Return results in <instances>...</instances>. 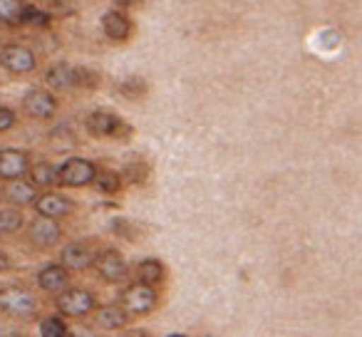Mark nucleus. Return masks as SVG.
Wrapping results in <instances>:
<instances>
[{
  "instance_id": "nucleus-3",
  "label": "nucleus",
  "mask_w": 362,
  "mask_h": 337,
  "mask_svg": "<svg viewBox=\"0 0 362 337\" xmlns=\"http://www.w3.org/2000/svg\"><path fill=\"white\" fill-rule=\"evenodd\" d=\"M92 268L97 271L100 280L112 283V285H124L127 278H129V263L117 248H105V251L97 253Z\"/></svg>"
},
{
  "instance_id": "nucleus-2",
  "label": "nucleus",
  "mask_w": 362,
  "mask_h": 337,
  "mask_svg": "<svg viewBox=\"0 0 362 337\" xmlns=\"http://www.w3.org/2000/svg\"><path fill=\"white\" fill-rule=\"evenodd\" d=\"M97 166L95 161L85 159V156H70L57 166V187L65 189H80L95 184Z\"/></svg>"
},
{
  "instance_id": "nucleus-24",
  "label": "nucleus",
  "mask_w": 362,
  "mask_h": 337,
  "mask_svg": "<svg viewBox=\"0 0 362 337\" xmlns=\"http://www.w3.org/2000/svg\"><path fill=\"white\" fill-rule=\"evenodd\" d=\"M21 25H33V28H47L50 25V16H47L42 8L33 6V3H28L25 13H23V20Z\"/></svg>"
},
{
  "instance_id": "nucleus-12",
  "label": "nucleus",
  "mask_w": 362,
  "mask_h": 337,
  "mask_svg": "<svg viewBox=\"0 0 362 337\" xmlns=\"http://www.w3.org/2000/svg\"><path fill=\"white\" fill-rule=\"evenodd\" d=\"M30 169V156L21 149H0V179L3 182H16L28 177Z\"/></svg>"
},
{
  "instance_id": "nucleus-16",
  "label": "nucleus",
  "mask_w": 362,
  "mask_h": 337,
  "mask_svg": "<svg viewBox=\"0 0 362 337\" xmlns=\"http://www.w3.org/2000/svg\"><path fill=\"white\" fill-rule=\"evenodd\" d=\"M42 82H45V90H72V87H77V67L70 65V62H55V65H50L45 70V77H42Z\"/></svg>"
},
{
  "instance_id": "nucleus-14",
  "label": "nucleus",
  "mask_w": 362,
  "mask_h": 337,
  "mask_svg": "<svg viewBox=\"0 0 362 337\" xmlns=\"http://www.w3.org/2000/svg\"><path fill=\"white\" fill-rule=\"evenodd\" d=\"M92 327L105 332H115V330H127L129 325V315L122 310L119 305H97L95 310L90 312Z\"/></svg>"
},
{
  "instance_id": "nucleus-30",
  "label": "nucleus",
  "mask_w": 362,
  "mask_h": 337,
  "mask_svg": "<svg viewBox=\"0 0 362 337\" xmlns=\"http://www.w3.org/2000/svg\"><path fill=\"white\" fill-rule=\"evenodd\" d=\"M0 337H18V335H13V332H0Z\"/></svg>"
},
{
  "instance_id": "nucleus-17",
  "label": "nucleus",
  "mask_w": 362,
  "mask_h": 337,
  "mask_svg": "<svg viewBox=\"0 0 362 337\" xmlns=\"http://www.w3.org/2000/svg\"><path fill=\"white\" fill-rule=\"evenodd\" d=\"M102 32L112 42H127L132 35V20L122 11H107L102 16Z\"/></svg>"
},
{
  "instance_id": "nucleus-26",
  "label": "nucleus",
  "mask_w": 362,
  "mask_h": 337,
  "mask_svg": "<svg viewBox=\"0 0 362 337\" xmlns=\"http://www.w3.org/2000/svg\"><path fill=\"white\" fill-rule=\"evenodd\" d=\"M134 90H136V95H144L146 85L141 80H127V82H122V87H119V92L127 97H134Z\"/></svg>"
},
{
  "instance_id": "nucleus-27",
  "label": "nucleus",
  "mask_w": 362,
  "mask_h": 337,
  "mask_svg": "<svg viewBox=\"0 0 362 337\" xmlns=\"http://www.w3.org/2000/svg\"><path fill=\"white\" fill-rule=\"evenodd\" d=\"M67 337H97V332L90 325H77L67 330Z\"/></svg>"
},
{
  "instance_id": "nucleus-9",
  "label": "nucleus",
  "mask_w": 362,
  "mask_h": 337,
  "mask_svg": "<svg viewBox=\"0 0 362 337\" xmlns=\"http://www.w3.org/2000/svg\"><path fill=\"white\" fill-rule=\"evenodd\" d=\"M23 112L33 119H50L57 112V97L45 87H33L23 97Z\"/></svg>"
},
{
  "instance_id": "nucleus-13",
  "label": "nucleus",
  "mask_w": 362,
  "mask_h": 337,
  "mask_svg": "<svg viewBox=\"0 0 362 337\" xmlns=\"http://www.w3.org/2000/svg\"><path fill=\"white\" fill-rule=\"evenodd\" d=\"M25 223H28V238H30V243H35L37 248H52L55 243H60L62 228L57 226V221L35 216L33 221H25Z\"/></svg>"
},
{
  "instance_id": "nucleus-29",
  "label": "nucleus",
  "mask_w": 362,
  "mask_h": 337,
  "mask_svg": "<svg viewBox=\"0 0 362 337\" xmlns=\"http://www.w3.org/2000/svg\"><path fill=\"white\" fill-rule=\"evenodd\" d=\"M8 266H11V258H8V253L0 251V273L8 271Z\"/></svg>"
},
{
  "instance_id": "nucleus-23",
  "label": "nucleus",
  "mask_w": 362,
  "mask_h": 337,
  "mask_svg": "<svg viewBox=\"0 0 362 337\" xmlns=\"http://www.w3.org/2000/svg\"><path fill=\"white\" fill-rule=\"evenodd\" d=\"M95 184H97V189H100L102 194H119L124 179H122L117 172H110V169H105V172H97Z\"/></svg>"
},
{
  "instance_id": "nucleus-8",
  "label": "nucleus",
  "mask_w": 362,
  "mask_h": 337,
  "mask_svg": "<svg viewBox=\"0 0 362 337\" xmlns=\"http://www.w3.org/2000/svg\"><path fill=\"white\" fill-rule=\"evenodd\" d=\"M87 131L92 136H97V139H119V136H124L129 131V126L115 112L97 110L87 117Z\"/></svg>"
},
{
  "instance_id": "nucleus-20",
  "label": "nucleus",
  "mask_w": 362,
  "mask_h": 337,
  "mask_svg": "<svg viewBox=\"0 0 362 337\" xmlns=\"http://www.w3.org/2000/svg\"><path fill=\"white\" fill-rule=\"evenodd\" d=\"M25 226V216L23 211L11 206L0 208V236H11V233H18L21 228Z\"/></svg>"
},
{
  "instance_id": "nucleus-6",
  "label": "nucleus",
  "mask_w": 362,
  "mask_h": 337,
  "mask_svg": "<svg viewBox=\"0 0 362 337\" xmlns=\"http://www.w3.org/2000/svg\"><path fill=\"white\" fill-rule=\"evenodd\" d=\"M0 67L11 75H30L37 67V57L23 42H6L0 47Z\"/></svg>"
},
{
  "instance_id": "nucleus-1",
  "label": "nucleus",
  "mask_w": 362,
  "mask_h": 337,
  "mask_svg": "<svg viewBox=\"0 0 362 337\" xmlns=\"http://www.w3.org/2000/svg\"><path fill=\"white\" fill-rule=\"evenodd\" d=\"M37 297L25 285H3L0 288V312L16 320H28L37 312Z\"/></svg>"
},
{
  "instance_id": "nucleus-4",
  "label": "nucleus",
  "mask_w": 362,
  "mask_h": 337,
  "mask_svg": "<svg viewBox=\"0 0 362 337\" xmlns=\"http://www.w3.org/2000/svg\"><path fill=\"white\" fill-rule=\"evenodd\" d=\"M119 302H122L119 307L129 317L132 315H149V312L159 305V292L141 285V283H129V285L122 288Z\"/></svg>"
},
{
  "instance_id": "nucleus-25",
  "label": "nucleus",
  "mask_w": 362,
  "mask_h": 337,
  "mask_svg": "<svg viewBox=\"0 0 362 337\" xmlns=\"http://www.w3.org/2000/svg\"><path fill=\"white\" fill-rule=\"evenodd\" d=\"M16 124H18V117H16V112H13L11 107L0 105V134H6V131H11Z\"/></svg>"
},
{
  "instance_id": "nucleus-15",
  "label": "nucleus",
  "mask_w": 362,
  "mask_h": 337,
  "mask_svg": "<svg viewBox=\"0 0 362 337\" xmlns=\"http://www.w3.org/2000/svg\"><path fill=\"white\" fill-rule=\"evenodd\" d=\"M37 288L42 292H52V295H60L62 290L70 288V271L62 268L60 263H50L37 273Z\"/></svg>"
},
{
  "instance_id": "nucleus-7",
  "label": "nucleus",
  "mask_w": 362,
  "mask_h": 337,
  "mask_svg": "<svg viewBox=\"0 0 362 337\" xmlns=\"http://www.w3.org/2000/svg\"><path fill=\"white\" fill-rule=\"evenodd\" d=\"M100 248L95 246V241H87V238H77V241H70L65 248L60 251V266L67 268V271H87L95 263Z\"/></svg>"
},
{
  "instance_id": "nucleus-31",
  "label": "nucleus",
  "mask_w": 362,
  "mask_h": 337,
  "mask_svg": "<svg viewBox=\"0 0 362 337\" xmlns=\"http://www.w3.org/2000/svg\"><path fill=\"white\" fill-rule=\"evenodd\" d=\"M171 337H184V335H171Z\"/></svg>"
},
{
  "instance_id": "nucleus-21",
  "label": "nucleus",
  "mask_w": 362,
  "mask_h": 337,
  "mask_svg": "<svg viewBox=\"0 0 362 337\" xmlns=\"http://www.w3.org/2000/svg\"><path fill=\"white\" fill-rule=\"evenodd\" d=\"M25 8H28V3H23V0H0V23H6V25H21Z\"/></svg>"
},
{
  "instance_id": "nucleus-22",
  "label": "nucleus",
  "mask_w": 362,
  "mask_h": 337,
  "mask_svg": "<svg viewBox=\"0 0 362 337\" xmlns=\"http://www.w3.org/2000/svg\"><path fill=\"white\" fill-rule=\"evenodd\" d=\"M67 325L60 315H45L40 320V337H67Z\"/></svg>"
},
{
  "instance_id": "nucleus-28",
  "label": "nucleus",
  "mask_w": 362,
  "mask_h": 337,
  "mask_svg": "<svg viewBox=\"0 0 362 337\" xmlns=\"http://www.w3.org/2000/svg\"><path fill=\"white\" fill-rule=\"evenodd\" d=\"M122 337H154L149 330H141V327H136V330H124L122 332Z\"/></svg>"
},
{
  "instance_id": "nucleus-18",
  "label": "nucleus",
  "mask_w": 362,
  "mask_h": 337,
  "mask_svg": "<svg viewBox=\"0 0 362 337\" xmlns=\"http://www.w3.org/2000/svg\"><path fill=\"white\" fill-rule=\"evenodd\" d=\"M134 276H136V283L156 290V288L166 280V268H164V263L156 261V258H144V261L136 263Z\"/></svg>"
},
{
  "instance_id": "nucleus-5",
  "label": "nucleus",
  "mask_w": 362,
  "mask_h": 337,
  "mask_svg": "<svg viewBox=\"0 0 362 337\" xmlns=\"http://www.w3.org/2000/svg\"><path fill=\"white\" fill-rule=\"evenodd\" d=\"M55 307L60 317H87L97 307V300L85 288H67L60 295H55Z\"/></svg>"
},
{
  "instance_id": "nucleus-19",
  "label": "nucleus",
  "mask_w": 362,
  "mask_h": 337,
  "mask_svg": "<svg viewBox=\"0 0 362 337\" xmlns=\"http://www.w3.org/2000/svg\"><path fill=\"white\" fill-rule=\"evenodd\" d=\"M28 182L35 189H52L57 187V166L50 161H35L28 169Z\"/></svg>"
},
{
  "instance_id": "nucleus-10",
  "label": "nucleus",
  "mask_w": 362,
  "mask_h": 337,
  "mask_svg": "<svg viewBox=\"0 0 362 337\" xmlns=\"http://www.w3.org/2000/svg\"><path fill=\"white\" fill-rule=\"evenodd\" d=\"M33 208H35L40 218L57 221V218L70 216L72 208H75V203H72V199L62 196V194H57V191H45V194H37Z\"/></svg>"
},
{
  "instance_id": "nucleus-11",
  "label": "nucleus",
  "mask_w": 362,
  "mask_h": 337,
  "mask_svg": "<svg viewBox=\"0 0 362 337\" xmlns=\"http://www.w3.org/2000/svg\"><path fill=\"white\" fill-rule=\"evenodd\" d=\"M0 199L11 203V208L21 211L23 206H33L37 199V189L25 179H16V182H6L0 187Z\"/></svg>"
}]
</instances>
